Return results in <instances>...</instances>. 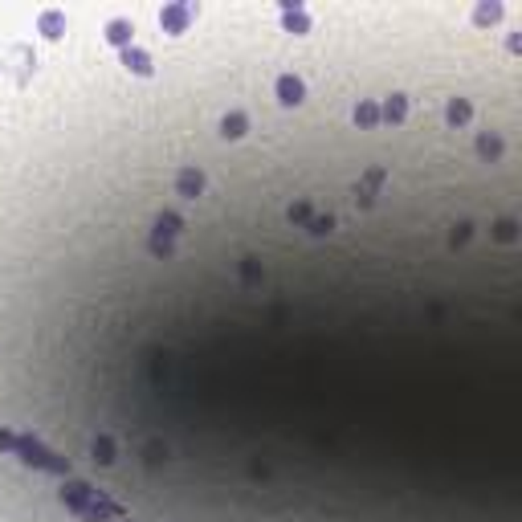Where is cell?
I'll use <instances>...</instances> for the list:
<instances>
[{
  "mask_svg": "<svg viewBox=\"0 0 522 522\" xmlns=\"http://www.w3.org/2000/svg\"><path fill=\"white\" fill-rule=\"evenodd\" d=\"M17 457H21L24 465H33V470H45V474H70V461L66 457H57V453H49L37 437H29V432H21L17 437Z\"/></svg>",
  "mask_w": 522,
  "mask_h": 522,
  "instance_id": "1",
  "label": "cell"
},
{
  "mask_svg": "<svg viewBox=\"0 0 522 522\" xmlns=\"http://www.w3.org/2000/svg\"><path fill=\"white\" fill-rule=\"evenodd\" d=\"M73 514L82 522H111V519H127V506L115 502L106 490H94V486H90V494L82 498V506H78Z\"/></svg>",
  "mask_w": 522,
  "mask_h": 522,
  "instance_id": "2",
  "label": "cell"
},
{
  "mask_svg": "<svg viewBox=\"0 0 522 522\" xmlns=\"http://www.w3.org/2000/svg\"><path fill=\"white\" fill-rule=\"evenodd\" d=\"M180 229H184V220H180L176 213H160V216H155V233H151V253H155V258H171V249H176L171 241H176V233H180Z\"/></svg>",
  "mask_w": 522,
  "mask_h": 522,
  "instance_id": "3",
  "label": "cell"
},
{
  "mask_svg": "<svg viewBox=\"0 0 522 522\" xmlns=\"http://www.w3.org/2000/svg\"><path fill=\"white\" fill-rule=\"evenodd\" d=\"M196 17V4H164V13H160V24H164V33H184L188 21Z\"/></svg>",
  "mask_w": 522,
  "mask_h": 522,
  "instance_id": "4",
  "label": "cell"
},
{
  "mask_svg": "<svg viewBox=\"0 0 522 522\" xmlns=\"http://www.w3.org/2000/svg\"><path fill=\"white\" fill-rule=\"evenodd\" d=\"M306 98V86H302V78H294V73H282L278 78V102L282 106H298Z\"/></svg>",
  "mask_w": 522,
  "mask_h": 522,
  "instance_id": "5",
  "label": "cell"
},
{
  "mask_svg": "<svg viewBox=\"0 0 522 522\" xmlns=\"http://www.w3.org/2000/svg\"><path fill=\"white\" fill-rule=\"evenodd\" d=\"M176 192H180L184 200H196V196L204 192V171H200V167H184V171L176 176Z\"/></svg>",
  "mask_w": 522,
  "mask_h": 522,
  "instance_id": "6",
  "label": "cell"
},
{
  "mask_svg": "<svg viewBox=\"0 0 522 522\" xmlns=\"http://www.w3.org/2000/svg\"><path fill=\"white\" fill-rule=\"evenodd\" d=\"M383 180H388V171H383V167H372V171L363 176V184H355V200L363 204V209L376 200V188H380Z\"/></svg>",
  "mask_w": 522,
  "mask_h": 522,
  "instance_id": "7",
  "label": "cell"
},
{
  "mask_svg": "<svg viewBox=\"0 0 522 522\" xmlns=\"http://www.w3.org/2000/svg\"><path fill=\"white\" fill-rule=\"evenodd\" d=\"M122 66L131 73H139V78H151V70H155V66H151V53H147V49H135V45L122 49Z\"/></svg>",
  "mask_w": 522,
  "mask_h": 522,
  "instance_id": "8",
  "label": "cell"
},
{
  "mask_svg": "<svg viewBox=\"0 0 522 522\" xmlns=\"http://www.w3.org/2000/svg\"><path fill=\"white\" fill-rule=\"evenodd\" d=\"M86 494H90V481H78V477H70V481L62 486V494H57V498H62V506H66V510H78Z\"/></svg>",
  "mask_w": 522,
  "mask_h": 522,
  "instance_id": "9",
  "label": "cell"
},
{
  "mask_svg": "<svg viewBox=\"0 0 522 522\" xmlns=\"http://www.w3.org/2000/svg\"><path fill=\"white\" fill-rule=\"evenodd\" d=\"M131 33H135V24L127 21V17H119V21L106 24V41H111V45H119V49L131 45Z\"/></svg>",
  "mask_w": 522,
  "mask_h": 522,
  "instance_id": "10",
  "label": "cell"
},
{
  "mask_svg": "<svg viewBox=\"0 0 522 522\" xmlns=\"http://www.w3.org/2000/svg\"><path fill=\"white\" fill-rule=\"evenodd\" d=\"M245 127H249V115H245V111H233V115L220 119V135H225V139H241Z\"/></svg>",
  "mask_w": 522,
  "mask_h": 522,
  "instance_id": "11",
  "label": "cell"
},
{
  "mask_svg": "<svg viewBox=\"0 0 522 522\" xmlns=\"http://www.w3.org/2000/svg\"><path fill=\"white\" fill-rule=\"evenodd\" d=\"M445 119H449L453 127H465V122L474 119V106H470L465 98H449V106H445Z\"/></svg>",
  "mask_w": 522,
  "mask_h": 522,
  "instance_id": "12",
  "label": "cell"
},
{
  "mask_svg": "<svg viewBox=\"0 0 522 522\" xmlns=\"http://www.w3.org/2000/svg\"><path fill=\"white\" fill-rule=\"evenodd\" d=\"M380 119H388V122H404V119H408V98H404V94H392L388 102H383Z\"/></svg>",
  "mask_w": 522,
  "mask_h": 522,
  "instance_id": "13",
  "label": "cell"
},
{
  "mask_svg": "<svg viewBox=\"0 0 522 522\" xmlns=\"http://www.w3.org/2000/svg\"><path fill=\"white\" fill-rule=\"evenodd\" d=\"M41 33H45L49 41H57V37H62V33H66V17H62V13H53V8H49V13H41Z\"/></svg>",
  "mask_w": 522,
  "mask_h": 522,
  "instance_id": "14",
  "label": "cell"
},
{
  "mask_svg": "<svg viewBox=\"0 0 522 522\" xmlns=\"http://www.w3.org/2000/svg\"><path fill=\"white\" fill-rule=\"evenodd\" d=\"M285 29H290V33H306L310 29V17L298 4H285Z\"/></svg>",
  "mask_w": 522,
  "mask_h": 522,
  "instance_id": "15",
  "label": "cell"
},
{
  "mask_svg": "<svg viewBox=\"0 0 522 522\" xmlns=\"http://www.w3.org/2000/svg\"><path fill=\"white\" fill-rule=\"evenodd\" d=\"M355 122L363 127V131H372V127L380 122V106H376V102H359V106H355Z\"/></svg>",
  "mask_w": 522,
  "mask_h": 522,
  "instance_id": "16",
  "label": "cell"
},
{
  "mask_svg": "<svg viewBox=\"0 0 522 522\" xmlns=\"http://www.w3.org/2000/svg\"><path fill=\"white\" fill-rule=\"evenodd\" d=\"M90 453H94V461H102V465H111V461H115V445H111V437H94V445H90Z\"/></svg>",
  "mask_w": 522,
  "mask_h": 522,
  "instance_id": "17",
  "label": "cell"
},
{
  "mask_svg": "<svg viewBox=\"0 0 522 522\" xmlns=\"http://www.w3.org/2000/svg\"><path fill=\"white\" fill-rule=\"evenodd\" d=\"M477 151H481L486 160H498V155H502V139H498V135H481V139H477Z\"/></svg>",
  "mask_w": 522,
  "mask_h": 522,
  "instance_id": "18",
  "label": "cell"
},
{
  "mask_svg": "<svg viewBox=\"0 0 522 522\" xmlns=\"http://www.w3.org/2000/svg\"><path fill=\"white\" fill-rule=\"evenodd\" d=\"M306 225H310L314 237H323V233H331V229H334V216H310Z\"/></svg>",
  "mask_w": 522,
  "mask_h": 522,
  "instance_id": "19",
  "label": "cell"
},
{
  "mask_svg": "<svg viewBox=\"0 0 522 522\" xmlns=\"http://www.w3.org/2000/svg\"><path fill=\"white\" fill-rule=\"evenodd\" d=\"M502 17V4H477V24H490Z\"/></svg>",
  "mask_w": 522,
  "mask_h": 522,
  "instance_id": "20",
  "label": "cell"
},
{
  "mask_svg": "<svg viewBox=\"0 0 522 522\" xmlns=\"http://www.w3.org/2000/svg\"><path fill=\"white\" fill-rule=\"evenodd\" d=\"M285 216H290L294 225H306V220H310V204H306V200H298V204H290V213H285Z\"/></svg>",
  "mask_w": 522,
  "mask_h": 522,
  "instance_id": "21",
  "label": "cell"
},
{
  "mask_svg": "<svg viewBox=\"0 0 522 522\" xmlns=\"http://www.w3.org/2000/svg\"><path fill=\"white\" fill-rule=\"evenodd\" d=\"M13 449H17V432L0 428V453H13Z\"/></svg>",
  "mask_w": 522,
  "mask_h": 522,
  "instance_id": "22",
  "label": "cell"
},
{
  "mask_svg": "<svg viewBox=\"0 0 522 522\" xmlns=\"http://www.w3.org/2000/svg\"><path fill=\"white\" fill-rule=\"evenodd\" d=\"M498 237L502 241H514V220H502V225H498Z\"/></svg>",
  "mask_w": 522,
  "mask_h": 522,
  "instance_id": "23",
  "label": "cell"
}]
</instances>
